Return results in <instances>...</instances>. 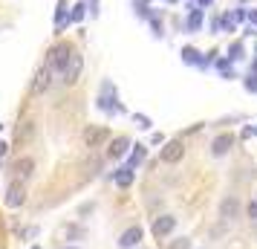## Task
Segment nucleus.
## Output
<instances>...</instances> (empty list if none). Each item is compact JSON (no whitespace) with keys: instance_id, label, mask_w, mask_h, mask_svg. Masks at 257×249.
Masks as SVG:
<instances>
[{"instance_id":"nucleus-11","label":"nucleus","mask_w":257,"mask_h":249,"mask_svg":"<svg viewBox=\"0 0 257 249\" xmlns=\"http://www.w3.org/2000/svg\"><path fill=\"white\" fill-rule=\"evenodd\" d=\"M107 139H110V131H107V128H101V125H90V128L84 131V145H87L90 151L101 148Z\"/></svg>"},{"instance_id":"nucleus-21","label":"nucleus","mask_w":257,"mask_h":249,"mask_svg":"<svg viewBox=\"0 0 257 249\" xmlns=\"http://www.w3.org/2000/svg\"><path fill=\"white\" fill-rule=\"evenodd\" d=\"M90 15V6H87V0H78L75 6L70 9V18H72V24H81L84 18Z\"/></svg>"},{"instance_id":"nucleus-16","label":"nucleus","mask_w":257,"mask_h":249,"mask_svg":"<svg viewBox=\"0 0 257 249\" xmlns=\"http://www.w3.org/2000/svg\"><path fill=\"white\" fill-rule=\"evenodd\" d=\"M220 217H225V220L240 217V200H237L234 194H228V197H222L220 200Z\"/></svg>"},{"instance_id":"nucleus-22","label":"nucleus","mask_w":257,"mask_h":249,"mask_svg":"<svg viewBox=\"0 0 257 249\" xmlns=\"http://www.w3.org/2000/svg\"><path fill=\"white\" fill-rule=\"evenodd\" d=\"M225 58L234 61V64H237V61H243V58H245V47H243V41H234L231 47H228V55H225Z\"/></svg>"},{"instance_id":"nucleus-18","label":"nucleus","mask_w":257,"mask_h":249,"mask_svg":"<svg viewBox=\"0 0 257 249\" xmlns=\"http://www.w3.org/2000/svg\"><path fill=\"white\" fill-rule=\"evenodd\" d=\"M145 159H148V145L136 142V145H133V151H130V154H127V162H124V165H127V168H133V171H136V168H139L142 162H145Z\"/></svg>"},{"instance_id":"nucleus-8","label":"nucleus","mask_w":257,"mask_h":249,"mask_svg":"<svg viewBox=\"0 0 257 249\" xmlns=\"http://www.w3.org/2000/svg\"><path fill=\"white\" fill-rule=\"evenodd\" d=\"M130 151H133V142H130V136L118 133V136H113V139H110V145H107V159H124Z\"/></svg>"},{"instance_id":"nucleus-28","label":"nucleus","mask_w":257,"mask_h":249,"mask_svg":"<svg viewBox=\"0 0 257 249\" xmlns=\"http://www.w3.org/2000/svg\"><path fill=\"white\" fill-rule=\"evenodd\" d=\"M87 6H90V18H98V12H101V9H98V6H101V0H87Z\"/></svg>"},{"instance_id":"nucleus-41","label":"nucleus","mask_w":257,"mask_h":249,"mask_svg":"<svg viewBox=\"0 0 257 249\" xmlns=\"http://www.w3.org/2000/svg\"><path fill=\"white\" fill-rule=\"evenodd\" d=\"M139 249H142V246H139Z\"/></svg>"},{"instance_id":"nucleus-3","label":"nucleus","mask_w":257,"mask_h":249,"mask_svg":"<svg viewBox=\"0 0 257 249\" xmlns=\"http://www.w3.org/2000/svg\"><path fill=\"white\" fill-rule=\"evenodd\" d=\"M52 75H55V70H52L49 64H41V67L35 70V75H32L29 96H32V99H41V96H44L49 87H52Z\"/></svg>"},{"instance_id":"nucleus-14","label":"nucleus","mask_w":257,"mask_h":249,"mask_svg":"<svg viewBox=\"0 0 257 249\" xmlns=\"http://www.w3.org/2000/svg\"><path fill=\"white\" fill-rule=\"evenodd\" d=\"M67 9H72V6H67V0H58V6H55V35H64V29L72 24Z\"/></svg>"},{"instance_id":"nucleus-9","label":"nucleus","mask_w":257,"mask_h":249,"mask_svg":"<svg viewBox=\"0 0 257 249\" xmlns=\"http://www.w3.org/2000/svg\"><path fill=\"white\" fill-rule=\"evenodd\" d=\"M142 237H145V229H142L139 223H133V226H127L121 235H118V249H139V243H142Z\"/></svg>"},{"instance_id":"nucleus-6","label":"nucleus","mask_w":257,"mask_h":249,"mask_svg":"<svg viewBox=\"0 0 257 249\" xmlns=\"http://www.w3.org/2000/svg\"><path fill=\"white\" fill-rule=\"evenodd\" d=\"M234 133L231 131H225V133H217L214 139H211V156L214 159H222V156H228L231 154V148H234Z\"/></svg>"},{"instance_id":"nucleus-24","label":"nucleus","mask_w":257,"mask_h":249,"mask_svg":"<svg viewBox=\"0 0 257 249\" xmlns=\"http://www.w3.org/2000/svg\"><path fill=\"white\" fill-rule=\"evenodd\" d=\"M243 87H245V93H254L257 96V72L248 70V75L243 78Z\"/></svg>"},{"instance_id":"nucleus-25","label":"nucleus","mask_w":257,"mask_h":249,"mask_svg":"<svg viewBox=\"0 0 257 249\" xmlns=\"http://www.w3.org/2000/svg\"><path fill=\"white\" fill-rule=\"evenodd\" d=\"M148 24H151V29H153V35H156V38L165 35V26H162V21H159L156 15H151V18H148Z\"/></svg>"},{"instance_id":"nucleus-29","label":"nucleus","mask_w":257,"mask_h":249,"mask_svg":"<svg viewBox=\"0 0 257 249\" xmlns=\"http://www.w3.org/2000/svg\"><path fill=\"white\" fill-rule=\"evenodd\" d=\"M165 142H168V139H165V133H153V136H151V145H159V148H162Z\"/></svg>"},{"instance_id":"nucleus-7","label":"nucleus","mask_w":257,"mask_h":249,"mask_svg":"<svg viewBox=\"0 0 257 249\" xmlns=\"http://www.w3.org/2000/svg\"><path fill=\"white\" fill-rule=\"evenodd\" d=\"M174 229H176V217L174 214H159V217H153V223H151V232H153L156 240L171 237L174 235Z\"/></svg>"},{"instance_id":"nucleus-40","label":"nucleus","mask_w":257,"mask_h":249,"mask_svg":"<svg viewBox=\"0 0 257 249\" xmlns=\"http://www.w3.org/2000/svg\"><path fill=\"white\" fill-rule=\"evenodd\" d=\"M254 131H257V128H254Z\"/></svg>"},{"instance_id":"nucleus-17","label":"nucleus","mask_w":257,"mask_h":249,"mask_svg":"<svg viewBox=\"0 0 257 249\" xmlns=\"http://www.w3.org/2000/svg\"><path fill=\"white\" fill-rule=\"evenodd\" d=\"M113 183H116L118 189H130V186L136 183V171H133V168H127V165L116 168V171H113Z\"/></svg>"},{"instance_id":"nucleus-31","label":"nucleus","mask_w":257,"mask_h":249,"mask_svg":"<svg viewBox=\"0 0 257 249\" xmlns=\"http://www.w3.org/2000/svg\"><path fill=\"white\" fill-rule=\"evenodd\" d=\"M248 26H254V29H257V9H251V12H248Z\"/></svg>"},{"instance_id":"nucleus-23","label":"nucleus","mask_w":257,"mask_h":249,"mask_svg":"<svg viewBox=\"0 0 257 249\" xmlns=\"http://www.w3.org/2000/svg\"><path fill=\"white\" fill-rule=\"evenodd\" d=\"M133 125H136V128H142V131H151V128H153V119L148 116V113H133Z\"/></svg>"},{"instance_id":"nucleus-15","label":"nucleus","mask_w":257,"mask_h":249,"mask_svg":"<svg viewBox=\"0 0 257 249\" xmlns=\"http://www.w3.org/2000/svg\"><path fill=\"white\" fill-rule=\"evenodd\" d=\"M35 131H38V125L32 122V119L21 122V125H18V131H15V142H18V145H29L32 139H35Z\"/></svg>"},{"instance_id":"nucleus-32","label":"nucleus","mask_w":257,"mask_h":249,"mask_svg":"<svg viewBox=\"0 0 257 249\" xmlns=\"http://www.w3.org/2000/svg\"><path fill=\"white\" fill-rule=\"evenodd\" d=\"M211 3H214V0H197L199 9H211Z\"/></svg>"},{"instance_id":"nucleus-19","label":"nucleus","mask_w":257,"mask_h":249,"mask_svg":"<svg viewBox=\"0 0 257 249\" xmlns=\"http://www.w3.org/2000/svg\"><path fill=\"white\" fill-rule=\"evenodd\" d=\"M15 171H18V180H29L35 174V159L32 156H18V162H15Z\"/></svg>"},{"instance_id":"nucleus-20","label":"nucleus","mask_w":257,"mask_h":249,"mask_svg":"<svg viewBox=\"0 0 257 249\" xmlns=\"http://www.w3.org/2000/svg\"><path fill=\"white\" fill-rule=\"evenodd\" d=\"M214 67H217V72H220V78H225V81L237 78V72H234V61H228L225 55H220V58L214 61Z\"/></svg>"},{"instance_id":"nucleus-38","label":"nucleus","mask_w":257,"mask_h":249,"mask_svg":"<svg viewBox=\"0 0 257 249\" xmlns=\"http://www.w3.org/2000/svg\"><path fill=\"white\" fill-rule=\"evenodd\" d=\"M145 3H153V0H145Z\"/></svg>"},{"instance_id":"nucleus-36","label":"nucleus","mask_w":257,"mask_h":249,"mask_svg":"<svg viewBox=\"0 0 257 249\" xmlns=\"http://www.w3.org/2000/svg\"><path fill=\"white\" fill-rule=\"evenodd\" d=\"M254 58H257V44H254Z\"/></svg>"},{"instance_id":"nucleus-37","label":"nucleus","mask_w":257,"mask_h":249,"mask_svg":"<svg viewBox=\"0 0 257 249\" xmlns=\"http://www.w3.org/2000/svg\"><path fill=\"white\" fill-rule=\"evenodd\" d=\"M0 133H3V125H0Z\"/></svg>"},{"instance_id":"nucleus-12","label":"nucleus","mask_w":257,"mask_h":249,"mask_svg":"<svg viewBox=\"0 0 257 249\" xmlns=\"http://www.w3.org/2000/svg\"><path fill=\"white\" fill-rule=\"evenodd\" d=\"M220 32H237V21L231 12H222L220 18L211 21V35H220Z\"/></svg>"},{"instance_id":"nucleus-27","label":"nucleus","mask_w":257,"mask_h":249,"mask_svg":"<svg viewBox=\"0 0 257 249\" xmlns=\"http://www.w3.org/2000/svg\"><path fill=\"white\" fill-rule=\"evenodd\" d=\"M168 249H191V237H176L168 243Z\"/></svg>"},{"instance_id":"nucleus-4","label":"nucleus","mask_w":257,"mask_h":249,"mask_svg":"<svg viewBox=\"0 0 257 249\" xmlns=\"http://www.w3.org/2000/svg\"><path fill=\"white\" fill-rule=\"evenodd\" d=\"M182 156H185V145H182V139H168V142L159 148V162H165V165H176Z\"/></svg>"},{"instance_id":"nucleus-26","label":"nucleus","mask_w":257,"mask_h":249,"mask_svg":"<svg viewBox=\"0 0 257 249\" xmlns=\"http://www.w3.org/2000/svg\"><path fill=\"white\" fill-rule=\"evenodd\" d=\"M231 15H234V21H237V24H248V9H245V6H237Z\"/></svg>"},{"instance_id":"nucleus-2","label":"nucleus","mask_w":257,"mask_h":249,"mask_svg":"<svg viewBox=\"0 0 257 249\" xmlns=\"http://www.w3.org/2000/svg\"><path fill=\"white\" fill-rule=\"evenodd\" d=\"M70 58H72V47L67 44V41H55V44L47 49V61H44V64H49V67L61 75V72L67 70Z\"/></svg>"},{"instance_id":"nucleus-1","label":"nucleus","mask_w":257,"mask_h":249,"mask_svg":"<svg viewBox=\"0 0 257 249\" xmlns=\"http://www.w3.org/2000/svg\"><path fill=\"white\" fill-rule=\"evenodd\" d=\"M95 107H98L104 116H121V113H127L124 105L118 102V90H116L113 81L101 84V90H98V96H95Z\"/></svg>"},{"instance_id":"nucleus-10","label":"nucleus","mask_w":257,"mask_h":249,"mask_svg":"<svg viewBox=\"0 0 257 249\" xmlns=\"http://www.w3.org/2000/svg\"><path fill=\"white\" fill-rule=\"evenodd\" d=\"M3 203H6L9 209H21V206H24V203H26V186H24V180H15V183H9Z\"/></svg>"},{"instance_id":"nucleus-30","label":"nucleus","mask_w":257,"mask_h":249,"mask_svg":"<svg viewBox=\"0 0 257 249\" xmlns=\"http://www.w3.org/2000/svg\"><path fill=\"white\" fill-rule=\"evenodd\" d=\"M245 212H248V217H251V220H257V200L248 203V206H245Z\"/></svg>"},{"instance_id":"nucleus-13","label":"nucleus","mask_w":257,"mask_h":249,"mask_svg":"<svg viewBox=\"0 0 257 249\" xmlns=\"http://www.w3.org/2000/svg\"><path fill=\"white\" fill-rule=\"evenodd\" d=\"M202 26H205V9H199V6H188L185 32H199Z\"/></svg>"},{"instance_id":"nucleus-34","label":"nucleus","mask_w":257,"mask_h":249,"mask_svg":"<svg viewBox=\"0 0 257 249\" xmlns=\"http://www.w3.org/2000/svg\"><path fill=\"white\" fill-rule=\"evenodd\" d=\"M245 3H251V0H240V6H245Z\"/></svg>"},{"instance_id":"nucleus-35","label":"nucleus","mask_w":257,"mask_h":249,"mask_svg":"<svg viewBox=\"0 0 257 249\" xmlns=\"http://www.w3.org/2000/svg\"><path fill=\"white\" fill-rule=\"evenodd\" d=\"M61 249H78V246H61Z\"/></svg>"},{"instance_id":"nucleus-5","label":"nucleus","mask_w":257,"mask_h":249,"mask_svg":"<svg viewBox=\"0 0 257 249\" xmlns=\"http://www.w3.org/2000/svg\"><path fill=\"white\" fill-rule=\"evenodd\" d=\"M81 72H84V55L78 49H72V58H70V64H67V70L61 72V81L67 84V87H72V84H78Z\"/></svg>"},{"instance_id":"nucleus-33","label":"nucleus","mask_w":257,"mask_h":249,"mask_svg":"<svg viewBox=\"0 0 257 249\" xmlns=\"http://www.w3.org/2000/svg\"><path fill=\"white\" fill-rule=\"evenodd\" d=\"M6 151H9V145H6V142H0V159L6 156Z\"/></svg>"},{"instance_id":"nucleus-39","label":"nucleus","mask_w":257,"mask_h":249,"mask_svg":"<svg viewBox=\"0 0 257 249\" xmlns=\"http://www.w3.org/2000/svg\"><path fill=\"white\" fill-rule=\"evenodd\" d=\"M32 249H41V246H32Z\"/></svg>"}]
</instances>
